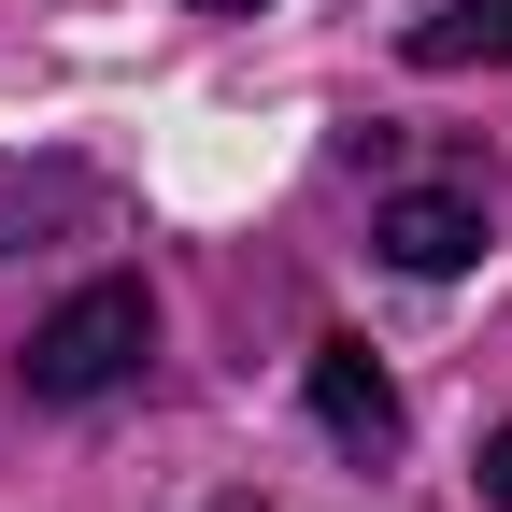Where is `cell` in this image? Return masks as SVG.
<instances>
[{
    "label": "cell",
    "mask_w": 512,
    "mask_h": 512,
    "mask_svg": "<svg viewBox=\"0 0 512 512\" xmlns=\"http://www.w3.org/2000/svg\"><path fill=\"white\" fill-rule=\"evenodd\" d=\"M157 356V299L128 285V271H100V285H72L29 328V399H57V413H86V399H114L128 370Z\"/></svg>",
    "instance_id": "1"
},
{
    "label": "cell",
    "mask_w": 512,
    "mask_h": 512,
    "mask_svg": "<svg viewBox=\"0 0 512 512\" xmlns=\"http://www.w3.org/2000/svg\"><path fill=\"white\" fill-rule=\"evenodd\" d=\"M370 242H384V271H413V285L470 271V256H484V171H456V185H399V200L370 214Z\"/></svg>",
    "instance_id": "2"
},
{
    "label": "cell",
    "mask_w": 512,
    "mask_h": 512,
    "mask_svg": "<svg viewBox=\"0 0 512 512\" xmlns=\"http://www.w3.org/2000/svg\"><path fill=\"white\" fill-rule=\"evenodd\" d=\"M313 427L342 456H399V384L370 370V342H313Z\"/></svg>",
    "instance_id": "3"
},
{
    "label": "cell",
    "mask_w": 512,
    "mask_h": 512,
    "mask_svg": "<svg viewBox=\"0 0 512 512\" xmlns=\"http://www.w3.org/2000/svg\"><path fill=\"white\" fill-rule=\"evenodd\" d=\"M413 72H512V0H441V15L399 29Z\"/></svg>",
    "instance_id": "4"
},
{
    "label": "cell",
    "mask_w": 512,
    "mask_h": 512,
    "mask_svg": "<svg viewBox=\"0 0 512 512\" xmlns=\"http://www.w3.org/2000/svg\"><path fill=\"white\" fill-rule=\"evenodd\" d=\"M484 512H512V427L484 441Z\"/></svg>",
    "instance_id": "5"
},
{
    "label": "cell",
    "mask_w": 512,
    "mask_h": 512,
    "mask_svg": "<svg viewBox=\"0 0 512 512\" xmlns=\"http://www.w3.org/2000/svg\"><path fill=\"white\" fill-rule=\"evenodd\" d=\"M200 15H256V0H200Z\"/></svg>",
    "instance_id": "6"
}]
</instances>
